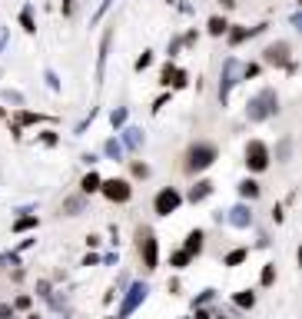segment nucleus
<instances>
[{"mask_svg": "<svg viewBox=\"0 0 302 319\" xmlns=\"http://www.w3.org/2000/svg\"><path fill=\"white\" fill-rule=\"evenodd\" d=\"M272 113H279V97H276V90H259V93L249 100V106H246V117H249L252 123H259V120L272 117Z\"/></svg>", "mask_w": 302, "mask_h": 319, "instance_id": "obj_1", "label": "nucleus"}, {"mask_svg": "<svg viewBox=\"0 0 302 319\" xmlns=\"http://www.w3.org/2000/svg\"><path fill=\"white\" fill-rule=\"evenodd\" d=\"M136 239H139V256H143V269H156L159 263V246H156V236H153L150 226H139L136 230Z\"/></svg>", "mask_w": 302, "mask_h": 319, "instance_id": "obj_2", "label": "nucleus"}, {"mask_svg": "<svg viewBox=\"0 0 302 319\" xmlns=\"http://www.w3.org/2000/svg\"><path fill=\"white\" fill-rule=\"evenodd\" d=\"M213 163H216V146H213V143H196L193 150H189V163H186V170L199 173V170L213 166Z\"/></svg>", "mask_w": 302, "mask_h": 319, "instance_id": "obj_3", "label": "nucleus"}, {"mask_svg": "<svg viewBox=\"0 0 302 319\" xmlns=\"http://www.w3.org/2000/svg\"><path fill=\"white\" fill-rule=\"evenodd\" d=\"M246 166H249L252 173H263V170L269 166V146H266L263 140H252V143L246 146Z\"/></svg>", "mask_w": 302, "mask_h": 319, "instance_id": "obj_4", "label": "nucleus"}, {"mask_svg": "<svg viewBox=\"0 0 302 319\" xmlns=\"http://www.w3.org/2000/svg\"><path fill=\"white\" fill-rule=\"evenodd\" d=\"M100 193L107 196L110 203H126L133 190H130V183H126V180H100Z\"/></svg>", "mask_w": 302, "mask_h": 319, "instance_id": "obj_5", "label": "nucleus"}, {"mask_svg": "<svg viewBox=\"0 0 302 319\" xmlns=\"http://www.w3.org/2000/svg\"><path fill=\"white\" fill-rule=\"evenodd\" d=\"M179 203H183V196H179L173 186H166V190H159V193H156V200H153V210H156L159 216H170V213H176Z\"/></svg>", "mask_w": 302, "mask_h": 319, "instance_id": "obj_6", "label": "nucleus"}, {"mask_svg": "<svg viewBox=\"0 0 302 319\" xmlns=\"http://www.w3.org/2000/svg\"><path fill=\"white\" fill-rule=\"evenodd\" d=\"M239 73H243V67L233 60V57H229V60L223 63V80H219V100H223V103L229 100V90H233V83H239V80H236Z\"/></svg>", "mask_w": 302, "mask_h": 319, "instance_id": "obj_7", "label": "nucleus"}, {"mask_svg": "<svg viewBox=\"0 0 302 319\" xmlns=\"http://www.w3.org/2000/svg\"><path fill=\"white\" fill-rule=\"evenodd\" d=\"M146 293H150V289H146V283H133L130 293H126V299H123V306H120V313H116V319H126V316H130L133 309L146 299Z\"/></svg>", "mask_w": 302, "mask_h": 319, "instance_id": "obj_8", "label": "nucleus"}, {"mask_svg": "<svg viewBox=\"0 0 302 319\" xmlns=\"http://www.w3.org/2000/svg\"><path fill=\"white\" fill-rule=\"evenodd\" d=\"M263 60L269 63V67H286V63H289V44H286V40L269 44V47L263 50Z\"/></svg>", "mask_w": 302, "mask_h": 319, "instance_id": "obj_9", "label": "nucleus"}, {"mask_svg": "<svg viewBox=\"0 0 302 319\" xmlns=\"http://www.w3.org/2000/svg\"><path fill=\"white\" fill-rule=\"evenodd\" d=\"M110 40H113V30L103 33L100 40V57H96V83H103V73H107V53H110Z\"/></svg>", "mask_w": 302, "mask_h": 319, "instance_id": "obj_10", "label": "nucleus"}, {"mask_svg": "<svg viewBox=\"0 0 302 319\" xmlns=\"http://www.w3.org/2000/svg\"><path fill=\"white\" fill-rule=\"evenodd\" d=\"M183 253H189V256H199L203 253V230H193L186 236V246H183Z\"/></svg>", "mask_w": 302, "mask_h": 319, "instance_id": "obj_11", "label": "nucleus"}, {"mask_svg": "<svg viewBox=\"0 0 302 319\" xmlns=\"http://www.w3.org/2000/svg\"><path fill=\"white\" fill-rule=\"evenodd\" d=\"M209 193H213V183H209V180H199L193 190H189V200H193V203H199V200H206Z\"/></svg>", "mask_w": 302, "mask_h": 319, "instance_id": "obj_12", "label": "nucleus"}, {"mask_svg": "<svg viewBox=\"0 0 302 319\" xmlns=\"http://www.w3.org/2000/svg\"><path fill=\"white\" fill-rule=\"evenodd\" d=\"M229 223H233V226H249L252 223V213L246 210V207H236V210H229Z\"/></svg>", "mask_w": 302, "mask_h": 319, "instance_id": "obj_13", "label": "nucleus"}, {"mask_svg": "<svg viewBox=\"0 0 302 319\" xmlns=\"http://www.w3.org/2000/svg\"><path fill=\"white\" fill-rule=\"evenodd\" d=\"M259 30H263V27H252V30L249 27H236V30H226V33H229V44H243V40H249L252 33H259Z\"/></svg>", "mask_w": 302, "mask_h": 319, "instance_id": "obj_14", "label": "nucleus"}, {"mask_svg": "<svg viewBox=\"0 0 302 319\" xmlns=\"http://www.w3.org/2000/svg\"><path fill=\"white\" fill-rule=\"evenodd\" d=\"M239 196H243V200H256V196H259V183L256 180H243L239 183Z\"/></svg>", "mask_w": 302, "mask_h": 319, "instance_id": "obj_15", "label": "nucleus"}, {"mask_svg": "<svg viewBox=\"0 0 302 319\" xmlns=\"http://www.w3.org/2000/svg\"><path fill=\"white\" fill-rule=\"evenodd\" d=\"M80 190H83V193H96V190H100V176H96L93 170H90V173L80 180Z\"/></svg>", "mask_w": 302, "mask_h": 319, "instance_id": "obj_16", "label": "nucleus"}, {"mask_svg": "<svg viewBox=\"0 0 302 319\" xmlns=\"http://www.w3.org/2000/svg\"><path fill=\"white\" fill-rule=\"evenodd\" d=\"M123 140L130 150H139V143H143V133L136 130V126H130V130H123Z\"/></svg>", "mask_w": 302, "mask_h": 319, "instance_id": "obj_17", "label": "nucleus"}, {"mask_svg": "<svg viewBox=\"0 0 302 319\" xmlns=\"http://www.w3.org/2000/svg\"><path fill=\"white\" fill-rule=\"evenodd\" d=\"M226 30H229L226 17H213V20H209V33H213V37H223Z\"/></svg>", "mask_w": 302, "mask_h": 319, "instance_id": "obj_18", "label": "nucleus"}, {"mask_svg": "<svg viewBox=\"0 0 302 319\" xmlns=\"http://www.w3.org/2000/svg\"><path fill=\"white\" fill-rule=\"evenodd\" d=\"M233 299H236V306H243V309H252V306H256V296H252L249 289H243V293H236Z\"/></svg>", "mask_w": 302, "mask_h": 319, "instance_id": "obj_19", "label": "nucleus"}, {"mask_svg": "<svg viewBox=\"0 0 302 319\" xmlns=\"http://www.w3.org/2000/svg\"><path fill=\"white\" fill-rule=\"evenodd\" d=\"M166 83H173V87H176V90H183V87H186V83H189L186 70H176V67H173V73H170V80H166Z\"/></svg>", "mask_w": 302, "mask_h": 319, "instance_id": "obj_20", "label": "nucleus"}, {"mask_svg": "<svg viewBox=\"0 0 302 319\" xmlns=\"http://www.w3.org/2000/svg\"><path fill=\"white\" fill-rule=\"evenodd\" d=\"M80 210H83V196H73V200L63 203V213H67V216H76Z\"/></svg>", "mask_w": 302, "mask_h": 319, "instance_id": "obj_21", "label": "nucleus"}, {"mask_svg": "<svg viewBox=\"0 0 302 319\" xmlns=\"http://www.w3.org/2000/svg\"><path fill=\"white\" fill-rule=\"evenodd\" d=\"M33 226H37V216H20L17 223H13V230H17V233H27V230H33Z\"/></svg>", "mask_w": 302, "mask_h": 319, "instance_id": "obj_22", "label": "nucleus"}, {"mask_svg": "<svg viewBox=\"0 0 302 319\" xmlns=\"http://www.w3.org/2000/svg\"><path fill=\"white\" fill-rule=\"evenodd\" d=\"M20 27H24L27 33H33V30H37V27H33V13H30V7H27V10L20 13Z\"/></svg>", "mask_w": 302, "mask_h": 319, "instance_id": "obj_23", "label": "nucleus"}, {"mask_svg": "<svg viewBox=\"0 0 302 319\" xmlns=\"http://www.w3.org/2000/svg\"><path fill=\"white\" fill-rule=\"evenodd\" d=\"M246 256H249V253H246V250H233V253H229V256H226V266H239V263H243Z\"/></svg>", "mask_w": 302, "mask_h": 319, "instance_id": "obj_24", "label": "nucleus"}, {"mask_svg": "<svg viewBox=\"0 0 302 319\" xmlns=\"http://www.w3.org/2000/svg\"><path fill=\"white\" fill-rule=\"evenodd\" d=\"M103 150H107V157H113V160H120V157H123V146L116 143V140H110V143L103 146Z\"/></svg>", "mask_w": 302, "mask_h": 319, "instance_id": "obj_25", "label": "nucleus"}, {"mask_svg": "<svg viewBox=\"0 0 302 319\" xmlns=\"http://www.w3.org/2000/svg\"><path fill=\"white\" fill-rule=\"evenodd\" d=\"M259 279H263V286H272V283H276V266H266Z\"/></svg>", "mask_w": 302, "mask_h": 319, "instance_id": "obj_26", "label": "nucleus"}, {"mask_svg": "<svg viewBox=\"0 0 302 319\" xmlns=\"http://www.w3.org/2000/svg\"><path fill=\"white\" fill-rule=\"evenodd\" d=\"M110 120H113V126H123L126 123V110H113V117H110Z\"/></svg>", "mask_w": 302, "mask_h": 319, "instance_id": "obj_27", "label": "nucleus"}, {"mask_svg": "<svg viewBox=\"0 0 302 319\" xmlns=\"http://www.w3.org/2000/svg\"><path fill=\"white\" fill-rule=\"evenodd\" d=\"M150 63H153V57H150V53L136 57V70H146V67H150Z\"/></svg>", "mask_w": 302, "mask_h": 319, "instance_id": "obj_28", "label": "nucleus"}, {"mask_svg": "<svg viewBox=\"0 0 302 319\" xmlns=\"http://www.w3.org/2000/svg\"><path fill=\"white\" fill-rule=\"evenodd\" d=\"M189 259H193V256H189V253H176V256H173V266H186Z\"/></svg>", "mask_w": 302, "mask_h": 319, "instance_id": "obj_29", "label": "nucleus"}, {"mask_svg": "<svg viewBox=\"0 0 302 319\" xmlns=\"http://www.w3.org/2000/svg\"><path fill=\"white\" fill-rule=\"evenodd\" d=\"M37 120H44L40 113H20V123H37Z\"/></svg>", "mask_w": 302, "mask_h": 319, "instance_id": "obj_30", "label": "nucleus"}, {"mask_svg": "<svg viewBox=\"0 0 302 319\" xmlns=\"http://www.w3.org/2000/svg\"><path fill=\"white\" fill-rule=\"evenodd\" d=\"M146 173H150V170H146L143 163H133V176H146Z\"/></svg>", "mask_w": 302, "mask_h": 319, "instance_id": "obj_31", "label": "nucleus"}, {"mask_svg": "<svg viewBox=\"0 0 302 319\" xmlns=\"http://www.w3.org/2000/svg\"><path fill=\"white\" fill-rule=\"evenodd\" d=\"M7 316H13V306H0V319H7Z\"/></svg>", "mask_w": 302, "mask_h": 319, "instance_id": "obj_32", "label": "nucleus"}, {"mask_svg": "<svg viewBox=\"0 0 302 319\" xmlns=\"http://www.w3.org/2000/svg\"><path fill=\"white\" fill-rule=\"evenodd\" d=\"M193 319H209V313H206V309H196V316Z\"/></svg>", "mask_w": 302, "mask_h": 319, "instance_id": "obj_33", "label": "nucleus"}, {"mask_svg": "<svg viewBox=\"0 0 302 319\" xmlns=\"http://www.w3.org/2000/svg\"><path fill=\"white\" fill-rule=\"evenodd\" d=\"M63 13H70V0H63Z\"/></svg>", "mask_w": 302, "mask_h": 319, "instance_id": "obj_34", "label": "nucleus"}, {"mask_svg": "<svg viewBox=\"0 0 302 319\" xmlns=\"http://www.w3.org/2000/svg\"><path fill=\"white\" fill-rule=\"evenodd\" d=\"M209 319H213V316H209ZM216 319H226V316H216Z\"/></svg>", "mask_w": 302, "mask_h": 319, "instance_id": "obj_35", "label": "nucleus"}, {"mask_svg": "<svg viewBox=\"0 0 302 319\" xmlns=\"http://www.w3.org/2000/svg\"><path fill=\"white\" fill-rule=\"evenodd\" d=\"M30 319H37V316H30Z\"/></svg>", "mask_w": 302, "mask_h": 319, "instance_id": "obj_36", "label": "nucleus"}, {"mask_svg": "<svg viewBox=\"0 0 302 319\" xmlns=\"http://www.w3.org/2000/svg\"><path fill=\"white\" fill-rule=\"evenodd\" d=\"M110 319H116V316H110Z\"/></svg>", "mask_w": 302, "mask_h": 319, "instance_id": "obj_37", "label": "nucleus"}]
</instances>
